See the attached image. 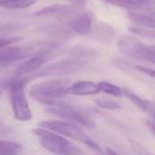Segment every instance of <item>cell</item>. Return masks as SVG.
<instances>
[{"mask_svg":"<svg viewBox=\"0 0 155 155\" xmlns=\"http://www.w3.org/2000/svg\"><path fill=\"white\" fill-rule=\"evenodd\" d=\"M100 92L98 84L91 81L75 82L70 84L66 90V94L71 95H92L97 94Z\"/></svg>","mask_w":155,"mask_h":155,"instance_id":"cell-12","label":"cell"},{"mask_svg":"<svg viewBox=\"0 0 155 155\" xmlns=\"http://www.w3.org/2000/svg\"><path fill=\"white\" fill-rule=\"evenodd\" d=\"M57 19L66 25L72 32L77 35H86L92 31L93 17L89 13L77 12L74 8L72 11L58 16Z\"/></svg>","mask_w":155,"mask_h":155,"instance_id":"cell-8","label":"cell"},{"mask_svg":"<svg viewBox=\"0 0 155 155\" xmlns=\"http://www.w3.org/2000/svg\"><path fill=\"white\" fill-rule=\"evenodd\" d=\"M127 16L128 19L134 24V25L155 29V18L152 15L139 14L135 12H128Z\"/></svg>","mask_w":155,"mask_h":155,"instance_id":"cell-14","label":"cell"},{"mask_svg":"<svg viewBox=\"0 0 155 155\" xmlns=\"http://www.w3.org/2000/svg\"><path fill=\"white\" fill-rule=\"evenodd\" d=\"M9 80H10V78H2V79H0V98H1V95L3 94V92L7 89Z\"/></svg>","mask_w":155,"mask_h":155,"instance_id":"cell-27","label":"cell"},{"mask_svg":"<svg viewBox=\"0 0 155 155\" xmlns=\"http://www.w3.org/2000/svg\"><path fill=\"white\" fill-rule=\"evenodd\" d=\"M117 46L122 54L127 57L155 64V51L150 45H143L140 40L130 35H122L118 38Z\"/></svg>","mask_w":155,"mask_h":155,"instance_id":"cell-5","label":"cell"},{"mask_svg":"<svg viewBox=\"0 0 155 155\" xmlns=\"http://www.w3.org/2000/svg\"><path fill=\"white\" fill-rule=\"evenodd\" d=\"M145 112L149 113L153 117L155 122V102L145 100Z\"/></svg>","mask_w":155,"mask_h":155,"instance_id":"cell-26","label":"cell"},{"mask_svg":"<svg viewBox=\"0 0 155 155\" xmlns=\"http://www.w3.org/2000/svg\"><path fill=\"white\" fill-rule=\"evenodd\" d=\"M130 144H131V147H132L133 151L137 155H153L152 153H150L148 150H146L144 147H143L140 143H138L135 141L131 140Z\"/></svg>","mask_w":155,"mask_h":155,"instance_id":"cell-23","label":"cell"},{"mask_svg":"<svg viewBox=\"0 0 155 155\" xmlns=\"http://www.w3.org/2000/svg\"><path fill=\"white\" fill-rule=\"evenodd\" d=\"M134 68L136 70H138L139 72L143 73V74H145L151 77H153L155 78V70L154 69H152V68H149V67H146V66H143V65H135Z\"/></svg>","mask_w":155,"mask_h":155,"instance_id":"cell-25","label":"cell"},{"mask_svg":"<svg viewBox=\"0 0 155 155\" xmlns=\"http://www.w3.org/2000/svg\"><path fill=\"white\" fill-rule=\"evenodd\" d=\"M72 54L75 56H93L96 54V52L91 48L80 46L72 50Z\"/></svg>","mask_w":155,"mask_h":155,"instance_id":"cell-22","label":"cell"},{"mask_svg":"<svg viewBox=\"0 0 155 155\" xmlns=\"http://www.w3.org/2000/svg\"><path fill=\"white\" fill-rule=\"evenodd\" d=\"M74 9L73 5H48L45 8H42L35 12L33 15L35 17H49V16H60L64 14H66L70 11Z\"/></svg>","mask_w":155,"mask_h":155,"instance_id":"cell-13","label":"cell"},{"mask_svg":"<svg viewBox=\"0 0 155 155\" xmlns=\"http://www.w3.org/2000/svg\"><path fill=\"white\" fill-rule=\"evenodd\" d=\"M106 154L107 155H118L114 151H113L112 149H109V148H107L106 149Z\"/></svg>","mask_w":155,"mask_h":155,"instance_id":"cell-30","label":"cell"},{"mask_svg":"<svg viewBox=\"0 0 155 155\" xmlns=\"http://www.w3.org/2000/svg\"><path fill=\"white\" fill-rule=\"evenodd\" d=\"M98 31L99 33H97V36L100 39H104L105 41L113 39L115 35L114 29L106 24H102V26L98 28Z\"/></svg>","mask_w":155,"mask_h":155,"instance_id":"cell-20","label":"cell"},{"mask_svg":"<svg viewBox=\"0 0 155 155\" xmlns=\"http://www.w3.org/2000/svg\"><path fill=\"white\" fill-rule=\"evenodd\" d=\"M33 133L45 150L56 155H81L83 151L74 145L64 136L44 128H36Z\"/></svg>","mask_w":155,"mask_h":155,"instance_id":"cell-3","label":"cell"},{"mask_svg":"<svg viewBox=\"0 0 155 155\" xmlns=\"http://www.w3.org/2000/svg\"><path fill=\"white\" fill-rule=\"evenodd\" d=\"M94 104L98 107L102 109H106V110H115V109L121 108V105L117 102L110 100V99H104V98L96 99L94 100Z\"/></svg>","mask_w":155,"mask_h":155,"instance_id":"cell-21","label":"cell"},{"mask_svg":"<svg viewBox=\"0 0 155 155\" xmlns=\"http://www.w3.org/2000/svg\"><path fill=\"white\" fill-rule=\"evenodd\" d=\"M123 94L125 95L128 99H130L138 108L145 112V100H143L141 97H139L137 94H135L129 89H123Z\"/></svg>","mask_w":155,"mask_h":155,"instance_id":"cell-19","label":"cell"},{"mask_svg":"<svg viewBox=\"0 0 155 155\" xmlns=\"http://www.w3.org/2000/svg\"><path fill=\"white\" fill-rule=\"evenodd\" d=\"M150 47H151L152 49H153L155 51V45H150Z\"/></svg>","mask_w":155,"mask_h":155,"instance_id":"cell-31","label":"cell"},{"mask_svg":"<svg viewBox=\"0 0 155 155\" xmlns=\"http://www.w3.org/2000/svg\"><path fill=\"white\" fill-rule=\"evenodd\" d=\"M98 87L101 92H104L114 97H120L121 95H123V89L115 84L107 82H100L98 83Z\"/></svg>","mask_w":155,"mask_h":155,"instance_id":"cell-18","label":"cell"},{"mask_svg":"<svg viewBox=\"0 0 155 155\" xmlns=\"http://www.w3.org/2000/svg\"><path fill=\"white\" fill-rule=\"evenodd\" d=\"M36 0H0V7L9 10L25 9L35 5Z\"/></svg>","mask_w":155,"mask_h":155,"instance_id":"cell-15","label":"cell"},{"mask_svg":"<svg viewBox=\"0 0 155 155\" xmlns=\"http://www.w3.org/2000/svg\"><path fill=\"white\" fill-rule=\"evenodd\" d=\"M45 111L54 115L57 118L64 119L66 121H69L71 123H75L77 124H80L87 128H91L94 126V123L90 119L86 118L84 114H82L80 112L76 111L67 104L57 102L53 105L46 106Z\"/></svg>","mask_w":155,"mask_h":155,"instance_id":"cell-9","label":"cell"},{"mask_svg":"<svg viewBox=\"0 0 155 155\" xmlns=\"http://www.w3.org/2000/svg\"><path fill=\"white\" fill-rule=\"evenodd\" d=\"M39 125L42 126V128L44 129L49 130L62 136H66L80 143H83L95 152H98L100 153H102V149L100 148V146L75 124L60 120H46L41 122Z\"/></svg>","mask_w":155,"mask_h":155,"instance_id":"cell-4","label":"cell"},{"mask_svg":"<svg viewBox=\"0 0 155 155\" xmlns=\"http://www.w3.org/2000/svg\"><path fill=\"white\" fill-rule=\"evenodd\" d=\"M50 54H39L28 57L18 64L15 71V76H25L36 73L49 59Z\"/></svg>","mask_w":155,"mask_h":155,"instance_id":"cell-10","label":"cell"},{"mask_svg":"<svg viewBox=\"0 0 155 155\" xmlns=\"http://www.w3.org/2000/svg\"><path fill=\"white\" fill-rule=\"evenodd\" d=\"M106 3L129 9L139 11H153L155 10V0H104Z\"/></svg>","mask_w":155,"mask_h":155,"instance_id":"cell-11","label":"cell"},{"mask_svg":"<svg viewBox=\"0 0 155 155\" xmlns=\"http://www.w3.org/2000/svg\"><path fill=\"white\" fill-rule=\"evenodd\" d=\"M147 125H148V128H150L151 131L155 134V124H153L151 122H147Z\"/></svg>","mask_w":155,"mask_h":155,"instance_id":"cell-29","label":"cell"},{"mask_svg":"<svg viewBox=\"0 0 155 155\" xmlns=\"http://www.w3.org/2000/svg\"><path fill=\"white\" fill-rule=\"evenodd\" d=\"M31 79V75L15 76L10 78L7 85L14 116L21 122H28L32 119L31 109L25 92V86Z\"/></svg>","mask_w":155,"mask_h":155,"instance_id":"cell-1","label":"cell"},{"mask_svg":"<svg viewBox=\"0 0 155 155\" xmlns=\"http://www.w3.org/2000/svg\"><path fill=\"white\" fill-rule=\"evenodd\" d=\"M70 1L72 3V5L74 7H82L87 2V0H70Z\"/></svg>","mask_w":155,"mask_h":155,"instance_id":"cell-28","label":"cell"},{"mask_svg":"<svg viewBox=\"0 0 155 155\" xmlns=\"http://www.w3.org/2000/svg\"><path fill=\"white\" fill-rule=\"evenodd\" d=\"M86 66V62L79 58L62 59L52 63L32 74V78L37 77H56L74 74L83 70Z\"/></svg>","mask_w":155,"mask_h":155,"instance_id":"cell-6","label":"cell"},{"mask_svg":"<svg viewBox=\"0 0 155 155\" xmlns=\"http://www.w3.org/2000/svg\"><path fill=\"white\" fill-rule=\"evenodd\" d=\"M69 85V81L65 79H49L32 85L29 94L39 103L50 106L67 95L66 90Z\"/></svg>","mask_w":155,"mask_h":155,"instance_id":"cell-2","label":"cell"},{"mask_svg":"<svg viewBox=\"0 0 155 155\" xmlns=\"http://www.w3.org/2000/svg\"><path fill=\"white\" fill-rule=\"evenodd\" d=\"M43 45L41 42L28 44L26 45L6 46L0 49V68L11 65L18 60L42 54Z\"/></svg>","mask_w":155,"mask_h":155,"instance_id":"cell-7","label":"cell"},{"mask_svg":"<svg viewBox=\"0 0 155 155\" xmlns=\"http://www.w3.org/2000/svg\"><path fill=\"white\" fill-rule=\"evenodd\" d=\"M25 25L17 23H8V24H1L0 25V39L12 36V35L18 33L23 30Z\"/></svg>","mask_w":155,"mask_h":155,"instance_id":"cell-17","label":"cell"},{"mask_svg":"<svg viewBox=\"0 0 155 155\" xmlns=\"http://www.w3.org/2000/svg\"><path fill=\"white\" fill-rule=\"evenodd\" d=\"M21 40H23V37L17 36V35H12V36L2 38V39H0V49H3L6 46H9L10 45H12L14 43H17Z\"/></svg>","mask_w":155,"mask_h":155,"instance_id":"cell-24","label":"cell"},{"mask_svg":"<svg viewBox=\"0 0 155 155\" xmlns=\"http://www.w3.org/2000/svg\"><path fill=\"white\" fill-rule=\"evenodd\" d=\"M22 151L20 144L11 141H0V155H18Z\"/></svg>","mask_w":155,"mask_h":155,"instance_id":"cell-16","label":"cell"}]
</instances>
